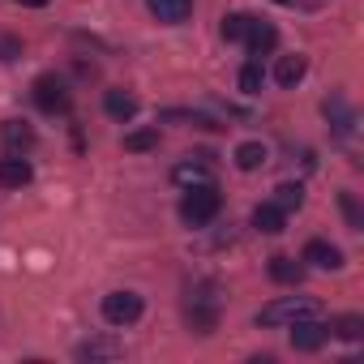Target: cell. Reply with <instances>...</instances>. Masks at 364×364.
<instances>
[{
	"label": "cell",
	"instance_id": "obj_1",
	"mask_svg": "<svg viewBox=\"0 0 364 364\" xmlns=\"http://www.w3.org/2000/svg\"><path fill=\"white\" fill-rule=\"evenodd\" d=\"M219 206H223V198L215 189V180H210V185H189L185 198H180V219H185L189 228H206L219 215Z\"/></svg>",
	"mask_w": 364,
	"mask_h": 364
},
{
	"label": "cell",
	"instance_id": "obj_2",
	"mask_svg": "<svg viewBox=\"0 0 364 364\" xmlns=\"http://www.w3.org/2000/svg\"><path fill=\"white\" fill-rule=\"evenodd\" d=\"M300 317H317V304L309 296H283V300H270L257 313V326H291Z\"/></svg>",
	"mask_w": 364,
	"mask_h": 364
},
{
	"label": "cell",
	"instance_id": "obj_3",
	"mask_svg": "<svg viewBox=\"0 0 364 364\" xmlns=\"http://www.w3.org/2000/svg\"><path fill=\"white\" fill-rule=\"evenodd\" d=\"M103 317H107V326H133L141 317V296L137 291H112V296H103Z\"/></svg>",
	"mask_w": 364,
	"mask_h": 364
},
{
	"label": "cell",
	"instance_id": "obj_4",
	"mask_svg": "<svg viewBox=\"0 0 364 364\" xmlns=\"http://www.w3.org/2000/svg\"><path fill=\"white\" fill-rule=\"evenodd\" d=\"M35 103L43 107V112H69V86H65V77H56V73H43L39 82H35Z\"/></svg>",
	"mask_w": 364,
	"mask_h": 364
},
{
	"label": "cell",
	"instance_id": "obj_5",
	"mask_svg": "<svg viewBox=\"0 0 364 364\" xmlns=\"http://www.w3.org/2000/svg\"><path fill=\"white\" fill-rule=\"evenodd\" d=\"M287 330H291V347H296V351H317V347L330 338V326L317 321V317H300V321H291Z\"/></svg>",
	"mask_w": 364,
	"mask_h": 364
},
{
	"label": "cell",
	"instance_id": "obj_6",
	"mask_svg": "<svg viewBox=\"0 0 364 364\" xmlns=\"http://www.w3.org/2000/svg\"><path fill=\"white\" fill-rule=\"evenodd\" d=\"M35 146V129L26 120H5L0 124V150L5 154H26Z\"/></svg>",
	"mask_w": 364,
	"mask_h": 364
},
{
	"label": "cell",
	"instance_id": "obj_7",
	"mask_svg": "<svg viewBox=\"0 0 364 364\" xmlns=\"http://www.w3.org/2000/svg\"><path fill=\"white\" fill-rule=\"evenodd\" d=\"M31 163L22 159V154H5L0 159V185L5 189H22V185H31Z\"/></svg>",
	"mask_w": 364,
	"mask_h": 364
},
{
	"label": "cell",
	"instance_id": "obj_8",
	"mask_svg": "<svg viewBox=\"0 0 364 364\" xmlns=\"http://www.w3.org/2000/svg\"><path fill=\"white\" fill-rule=\"evenodd\" d=\"M146 9L159 22H167V26H180V22L193 14V0H146Z\"/></svg>",
	"mask_w": 364,
	"mask_h": 364
},
{
	"label": "cell",
	"instance_id": "obj_9",
	"mask_svg": "<svg viewBox=\"0 0 364 364\" xmlns=\"http://www.w3.org/2000/svg\"><path fill=\"white\" fill-rule=\"evenodd\" d=\"M245 43H249V52H253V56H262V52H270V48L279 43V31H274L270 22H257V18H249Z\"/></svg>",
	"mask_w": 364,
	"mask_h": 364
},
{
	"label": "cell",
	"instance_id": "obj_10",
	"mask_svg": "<svg viewBox=\"0 0 364 364\" xmlns=\"http://www.w3.org/2000/svg\"><path fill=\"white\" fill-rule=\"evenodd\" d=\"M253 228H257V232H266V236H279V232L287 228V210H283V206H274V202H262V206L253 210Z\"/></svg>",
	"mask_w": 364,
	"mask_h": 364
},
{
	"label": "cell",
	"instance_id": "obj_11",
	"mask_svg": "<svg viewBox=\"0 0 364 364\" xmlns=\"http://www.w3.org/2000/svg\"><path fill=\"white\" fill-rule=\"evenodd\" d=\"M304 262L317 266V270H338V266H343V253H338L334 245H326V240H309V245H304Z\"/></svg>",
	"mask_w": 364,
	"mask_h": 364
},
{
	"label": "cell",
	"instance_id": "obj_12",
	"mask_svg": "<svg viewBox=\"0 0 364 364\" xmlns=\"http://www.w3.org/2000/svg\"><path fill=\"white\" fill-rule=\"evenodd\" d=\"M171 180L176 185H210V163H206V154L202 159H193V163H176V171H171Z\"/></svg>",
	"mask_w": 364,
	"mask_h": 364
},
{
	"label": "cell",
	"instance_id": "obj_13",
	"mask_svg": "<svg viewBox=\"0 0 364 364\" xmlns=\"http://www.w3.org/2000/svg\"><path fill=\"white\" fill-rule=\"evenodd\" d=\"M304 73H309V60L304 56H279V65H274V82L283 90H291L296 82H304Z\"/></svg>",
	"mask_w": 364,
	"mask_h": 364
},
{
	"label": "cell",
	"instance_id": "obj_14",
	"mask_svg": "<svg viewBox=\"0 0 364 364\" xmlns=\"http://www.w3.org/2000/svg\"><path fill=\"white\" fill-rule=\"evenodd\" d=\"M103 107H107L112 120H133V116H137V99H133L129 90H107V95H103Z\"/></svg>",
	"mask_w": 364,
	"mask_h": 364
},
{
	"label": "cell",
	"instance_id": "obj_15",
	"mask_svg": "<svg viewBox=\"0 0 364 364\" xmlns=\"http://www.w3.org/2000/svg\"><path fill=\"white\" fill-rule=\"evenodd\" d=\"M77 360H120V343H112V338H86V343H77Z\"/></svg>",
	"mask_w": 364,
	"mask_h": 364
},
{
	"label": "cell",
	"instance_id": "obj_16",
	"mask_svg": "<svg viewBox=\"0 0 364 364\" xmlns=\"http://www.w3.org/2000/svg\"><path fill=\"white\" fill-rule=\"evenodd\" d=\"M270 279L274 283H300L304 279V266L296 257H270Z\"/></svg>",
	"mask_w": 364,
	"mask_h": 364
},
{
	"label": "cell",
	"instance_id": "obj_17",
	"mask_svg": "<svg viewBox=\"0 0 364 364\" xmlns=\"http://www.w3.org/2000/svg\"><path fill=\"white\" fill-rule=\"evenodd\" d=\"M266 163V146L262 141H245V146H236V167L240 171H257Z\"/></svg>",
	"mask_w": 364,
	"mask_h": 364
},
{
	"label": "cell",
	"instance_id": "obj_18",
	"mask_svg": "<svg viewBox=\"0 0 364 364\" xmlns=\"http://www.w3.org/2000/svg\"><path fill=\"white\" fill-rule=\"evenodd\" d=\"M215 321H219V309H215V304H189V326H193L198 334H210Z\"/></svg>",
	"mask_w": 364,
	"mask_h": 364
},
{
	"label": "cell",
	"instance_id": "obj_19",
	"mask_svg": "<svg viewBox=\"0 0 364 364\" xmlns=\"http://www.w3.org/2000/svg\"><path fill=\"white\" fill-rule=\"evenodd\" d=\"M245 31H249V14H228L223 18V39L228 43H245Z\"/></svg>",
	"mask_w": 364,
	"mask_h": 364
},
{
	"label": "cell",
	"instance_id": "obj_20",
	"mask_svg": "<svg viewBox=\"0 0 364 364\" xmlns=\"http://www.w3.org/2000/svg\"><path fill=\"white\" fill-rule=\"evenodd\" d=\"M154 146H159V129H137V133H129V137H124V150H133V154L154 150Z\"/></svg>",
	"mask_w": 364,
	"mask_h": 364
},
{
	"label": "cell",
	"instance_id": "obj_21",
	"mask_svg": "<svg viewBox=\"0 0 364 364\" xmlns=\"http://www.w3.org/2000/svg\"><path fill=\"white\" fill-rule=\"evenodd\" d=\"M274 206L300 210V206H304V189H300V185H279V189H274Z\"/></svg>",
	"mask_w": 364,
	"mask_h": 364
},
{
	"label": "cell",
	"instance_id": "obj_22",
	"mask_svg": "<svg viewBox=\"0 0 364 364\" xmlns=\"http://www.w3.org/2000/svg\"><path fill=\"white\" fill-rule=\"evenodd\" d=\"M326 116H334V129L338 133H351V112L343 99H326Z\"/></svg>",
	"mask_w": 364,
	"mask_h": 364
},
{
	"label": "cell",
	"instance_id": "obj_23",
	"mask_svg": "<svg viewBox=\"0 0 364 364\" xmlns=\"http://www.w3.org/2000/svg\"><path fill=\"white\" fill-rule=\"evenodd\" d=\"M334 334H338V338H347V343H355V338L364 334V321H360L355 313H347V317H338V321H334Z\"/></svg>",
	"mask_w": 364,
	"mask_h": 364
},
{
	"label": "cell",
	"instance_id": "obj_24",
	"mask_svg": "<svg viewBox=\"0 0 364 364\" xmlns=\"http://www.w3.org/2000/svg\"><path fill=\"white\" fill-rule=\"evenodd\" d=\"M240 90H245V95H257V90H262V69H257V65H245V69H240Z\"/></svg>",
	"mask_w": 364,
	"mask_h": 364
},
{
	"label": "cell",
	"instance_id": "obj_25",
	"mask_svg": "<svg viewBox=\"0 0 364 364\" xmlns=\"http://www.w3.org/2000/svg\"><path fill=\"white\" fill-rule=\"evenodd\" d=\"M338 202H343V215H347V223L360 232V228H364V219H360V206H355V198H351V193H343Z\"/></svg>",
	"mask_w": 364,
	"mask_h": 364
},
{
	"label": "cell",
	"instance_id": "obj_26",
	"mask_svg": "<svg viewBox=\"0 0 364 364\" xmlns=\"http://www.w3.org/2000/svg\"><path fill=\"white\" fill-rule=\"evenodd\" d=\"M22 56V43L14 35H0V60H18Z\"/></svg>",
	"mask_w": 364,
	"mask_h": 364
},
{
	"label": "cell",
	"instance_id": "obj_27",
	"mask_svg": "<svg viewBox=\"0 0 364 364\" xmlns=\"http://www.w3.org/2000/svg\"><path fill=\"white\" fill-rule=\"evenodd\" d=\"M18 5H26V9H43L48 0H18Z\"/></svg>",
	"mask_w": 364,
	"mask_h": 364
},
{
	"label": "cell",
	"instance_id": "obj_28",
	"mask_svg": "<svg viewBox=\"0 0 364 364\" xmlns=\"http://www.w3.org/2000/svg\"><path fill=\"white\" fill-rule=\"evenodd\" d=\"M279 5H296V0H279Z\"/></svg>",
	"mask_w": 364,
	"mask_h": 364
}]
</instances>
